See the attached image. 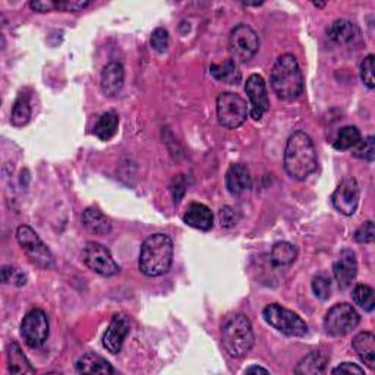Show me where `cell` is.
Returning <instances> with one entry per match:
<instances>
[{
	"mask_svg": "<svg viewBox=\"0 0 375 375\" xmlns=\"http://www.w3.org/2000/svg\"><path fill=\"white\" fill-rule=\"evenodd\" d=\"M285 171L295 180H305L316 168L314 142L304 130L293 133L285 148Z\"/></svg>",
	"mask_w": 375,
	"mask_h": 375,
	"instance_id": "cell-1",
	"label": "cell"
},
{
	"mask_svg": "<svg viewBox=\"0 0 375 375\" xmlns=\"http://www.w3.org/2000/svg\"><path fill=\"white\" fill-rule=\"evenodd\" d=\"M173 262V242L164 233L149 235L141 245L138 269L147 277L166 274Z\"/></svg>",
	"mask_w": 375,
	"mask_h": 375,
	"instance_id": "cell-2",
	"label": "cell"
},
{
	"mask_svg": "<svg viewBox=\"0 0 375 375\" xmlns=\"http://www.w3.org/2000/svg\"><path fill=\"white\" fill-rule=\"evenodd\" d=\"M270 84L276 96L292 102L304 92V75L293 54H281L270 72Z\"/></svg>",
	"mask_w": 375,
	"mask_h": 375,
	"instance_id": "cell-3",
	"label": "cell"
},
{
	"mask_svg": "<svg viewBox=\"0 0 375 375\" xmlns=\"http://www.w3.org/2000/svg\"><path fill=\"white\" fill-rule=\"evenodd\" d=\"M254 330L250 318L243 314L229 315L221 324V343L232 358H243L254 346Z\"/></svg>",
	"mask_w": 375,
	"mask_h": 375,
	"instance_id": "cell-4",
	"label": "cell"
},
{
	"mask_svg": "<svg viewBox=\"0 0 375 375\" xmlns=\"http://www.w3.org/2000/svg\"><path fill=\"white\" fill-rule=\"evenodd\" d=\"M262 318L270 327L290 337H302L308 333V324L301 316L278 304H270L262 309Z\"/></svg>",
	"mask_w": 375,
	"mask_h": 375,
	"instance_id": "cell-5",
	"label": "cell"
},
{
	"mask_svg": "<svg viewBox=\"0 0 375 375\" xmlns=\"http://www.w3.org/2000/svg\"><path fill=\"white\" fill-rule=\"evenodd\" d=\"M248 104L236 92H221L217 97V119L226 129H238L247 122Z\"/></svg>",
	"mask_w": 375,
	"mask_h": 375,
	"instance_id": "cell-6",
	"label": "cell"
},
{
	"mask_svg": "<svg viewBox=\"0 0 375 375\" xmlns=\"http://www.w3.org/2000/svg\"><path fill=\"white\" fill-rule=\"evenodd\" d=\"M259 49V37L247 24L236 25L229 35V53L236 63H247Z\"/></svg>",
	"mask_w": 375,
	"mask_h": 375,
	"instance_id": "cell-7",
	"label": "cell"
},
{
	"mask_svg": "<svg viewBox=\"0 0 375 375\" xmlns=\"http://www.w3.org/2000/svg\"><path fill=\"white\" fill-rule=\"evenodd\" d=\"M16 240L35 266L46 270L54 267V259L50 250L30 226L23 224V226L16 229Z\"/></svg>",
	"mask_w": 375,
	"mask_h": 375,
	"instance_id": "cell-8",
	"label": "cell"
},
{
	"mask_svg": "<svg viewBox=\"0 0 375 375\" xmlns=\"http://www.w3.org/2000/svg\"><path fill=\"white\" fill-rule=\"evenodd\" d=\"M359 321L361 316L356 309L352 305L342 302L328 309L324 318V328L333 337H342L358 327Z\"/></svg>",
	"mask_w": 375,
	"mask_h": 375,
	"instance_id": "cell-9",
	"label": "cell"
},
{
	"mask_svg": "<svg viewBox=\"0 0 375 375\" xmlns=\"http://www.w3.org/2000/svg\"><path fill=\"white\" fill-rule=\"evenodd\" d=\"M49 331H50L49 316L43 309L34 308L30 312H27L21 323V336L24 342L31 349L42 348L47 340Z\"/></svg>",
	"mask_w": 375,
	"mask_h": 375,
	"instance_id": "cell-10",
	"label": "cell"
},
{
	"mask_svg": "<svg viewBox=\"0 0 375 375\" xmlns=\"http://www.w3.org/2000/svg\"><path fill=\"white\" fill-rule=\"evenodd\" d=\"M82 261L90 270L104 277L116 276L121 271V267L111 257L110 251L99 242L87 243L82 251Z\"/></svg>",
	"mask_w": 375,
	"mask_h": 375,
	"instance_id": "cell-11",
	"label": "cell"
},
{
	"mask_svg": "<svg viewBox=\"0 0 375 375\" xmlns=\"http://www.w3.org/2000/svg\"><path fill=\"white\" fill-rule=\"evenodd\" d=\"M361 190L355 178H346L331 195L333 207L343 216H353L359 205Z\"/></svg>",
	"mask_w": 375,
	"mask_h": 375,
	"instance_id": "cell-12",
	"label": "cell"
},
{
	"mask_svg": "<svg viewBox=\"0 0 375 375\" xmlns=\"http://www.w3.org/2000/svg\"><path fill=\"white\" fill-rule=\"evenodd\" d=\"M245 92L251 102V116L255 121H259L270 109L269 91L264 78L261 75H251L245 82Z\"/></svg>",
	"mask_w": 375,
	"mask_h": 375,
	"instance_id": "cell-13",
	"label": "cell"
},
{
	"mask_svg": "<svg viewBox=\"0 0 375 375\" xmlns=\"http://www.w3.org/2000/svg\"><path fill=\"white\" fill-rule=\"evenodd\" d=\"M130 331L129 316L125 314H115L113 318L103 336V346L110 353H119L122 350L123 342Z\"/></svg>",
	"mask_w": 375,
	"mask_h": 375,
	"instance_id": "cell-14",
	"label": "cell"
},
{
	"mask_svg": "<svg viewBox=\"0 0 375 375\" xmlns=\"http://www.w3.org/2000/svg\"><path fill=\"white\" fill-rule=\"evenodd\" d=\"M333 274L342 290L348 289L358 274V261L352 250H343L333 264Z\"/></svg>",
	"mask_w": 375,
	"mask_h": 375,
	"instance_id": "cell-15",
	"label": "cell"
},
{
	"mask_svg": "<svg viewBox=\"0 0 375 375\" xmlns=\"http://www.w3.org/2000/svg\"><path fill=\"white\" fill-rule=\"evenodd\" d=\"M125 82V69L119 62H110L102 70L100 87L106 97H116Z\"/></svg>",
	"mask_w": 375,
	"mask_h": 375,
	"instance_id": "cell-16",
	"label": "cell"
},
{
	"mask_svg": "<svg viewBox=\"0 0 375 375\" xmlns=\"http://www.w3.org/2000/svg\"><path fill=\"white\" fill-rule=\"evenodd\" d=\"M251 186H252V178H251L250 168L242 163L230 164L229 171L226 173L228 191L232 195H240L243 192L250 191Z\"/></svg>",
	"mask_w": 375,
	"mask_h": 375,
	"instance_id": "cell-17",
	"label": "cell"
},
{
	"mask_svg": "<svg viewBox=\"0 0 375 375\" xmlns=\"http://www.w3.org/2000/svg\"><path fill=\"white\" fill-rule=\"evenodd\" d=\"M183 221L188 224V226H191L194 229L207 232V230L213 229L214 216L207 205L194 202L190 205V207H188V210L183 216Z\"/></svg>",
	"mask_w": 375,
	"mask_h": 375,
	"instance_id": "cell-18",
	"label": "cell"
},
{
	"mask_svg": "<svg viewBox=\"0 0 375 375\" xmlns=\"http://www.w3.org/2000/svg\"><path fill=\"white\" fill-rule=\"evenodd\" d=\"M352 348L369 369H375V336L372 333L362 331L356 334L352 340Z\"/></svg>",
	"mask_w": 375,
	"mask_h": 375,
	"instance_id": "cell-19",
	"label": "cell"
},
{
	"mask_svg": "<svg viewBox=\"0 0 375 375\" xmlns=\"http://www.w3.org/2000/svg\"><path fill=\"white\" fill-rule=\"evenodd\" d=\"M75 369L80 374H99L110 375L115 374V368L97 353H85L75 364Z\"/></svg>",
	"mask_w": 375,
	"mask_h": 375,
	"instance_id": "cell-20",
	"label": "cell"
},
{
	"mask_svg": "<svg viewBox=\"0 0 375 375\" xmlns=\"http://www.w3.org/2000/svg\"><path fill=\"white\" fill-rule=\"evenodd\" d=\"M328 39L336 44H349L358 39L359 28L349 20H337L327 30Z\"/></svg>",
	"mask_w": 375,
	"mask_h": 375,
	"instance_id": "cell-21",
	"label": "cell"
},
{
	"mask_svg": "<svg viewBox=\"0 0 375 375\" xmlns=\"http://www.w3.org/2000/svg\"><path fill=\"white\" fill-rule=\"evenodd\" d=\"M328 364V355L321 350H314L308 353L305 358L299 361L297 367L295 368V374L297 375H318L326 371Z\"/></svg>",
	"mask_w": 375,
	"mask_h": 375,
	"instance_id": "cell-22",
	"label": "cell"
},
{
	"mask_svg": "<svg viewBox=\"0 0 375 375\" xmlns=\"http://www.w3.org/2000/svg\"><path fill=\"white\" fill-rule=\"evenodd\" d=\"M82 224L94 235H109L111 230L110 220L96 207H88L82 213Z\"/></svg>",
	"mask_w": 375,
	"mask_h": 375,
	"instance_id": "cell-23",
	"label": "cell"
},
{
	"mask_svg": "<svg viewBox=\"0 0 375 375\" xmlns=\"http://www.w3.org/2000/svg\"><path fill=\"white\" fill-rule=\"evenodd\" d=\"M210 73L213 75L214 80L224 84L238 85L242 81V72L239 70L238 63L233 62L232 59H228L226 62L219 65H211Z\"/></svg>",
	"mask_w": 375,
	"mask_h": 375,
	"instance_id": "cell-24",
	"label": "cell"
},
{
	"mask_svg": "<svg viewBox=\"0 0 375 375\" xmlns=\"http://www.w3.org/2000/svg\"><path fill=\"white\" fill-rule=\"evenodd\" d=\"M8 368L11 374H35V368H32L16 342H12L8 349Z\"/></svg>",
	"mask_w": 375,
	"mask_h": 375,
	"instance_id": "cell-25",
	"label": "cell"
},
{
	"mask_svg": "<svg viewBox=\"0 0 375 375\" xmlns=\"http://www.w3.org/2000/svg\"><path fill=\"white\" fill-rule=\"evenodd\" d=\"M118 126H119V118L115 111H106V113H103L99 118L97 123L94 125L92 134L102 141H109L110 138L115 137Z\"/></svg>",
	"mask_w": 375,
	"mask_h": 375,
	"instance_id": "cell-26",
	"label": "cell"
},
{
	"mask_svg": "<svg viewBox=\"0 0 375 375\" xmlns=\"http://www.w3.org/2000/svg\"><path fill=\"white\" fill-rule=\"evenodd\" d=\"M297 250L289 242H278L270 252V262L274 267H288L295 262Z\"/></svg>",
	"mask_w": 375,
	"mask_h": 375,
	"instance_id": "cell-27",
	"label": "cell"
},
{
	"mask_svg": "<svg viewBox=\"0 0 375 375\" xmlns=\"http://www.w3.org/2000/svg\"><path fill=\"white\" fill-rule=\"evenodd\" d=\"M31 119V104L30 96L27 92H20V96L15 100L12 113H11V123L15 128L25 126Z\"/></svg>",
	"mask_w": 375,
	"mask_h": 375,
	"instance_id": "cell-28",
	"label": "cell"
},
{
	"mask_svg": "<svg viewBox=\"0 0 375 375\" xmlns=\"http://www.w3.org/2000/svg\"><path fill=\"white\" fill-rule=\"evenodd\" d=\"M361 133L359 129L356 126H345L342 128L339 133H337V137L334 140L333 147L336 149H339V152H346V149H350L353 147H356L361 141Z\"/></svg>",
	"mask_w": 375,
	"mask_h": 375,
	"instance_id": "cell-29",
	"label": "cell"
},
{
	"mask_svg": "<svg viewBox=\"0 0 375 375\" xmlns=\"http://www.w3.org/2000/svg\"><path fill=\"white\" fill-rule=\"evenodd\" d=\"M353 302L367 312H372L375 308L374 289L368 285H356L352 290Z\"/></svg>",
	"mask_w": 375,
	"mask_h": 375,
	"instance_id": "cell-30",
	"label": "cell"
},
{
	"mask_svg": "<svg viewBox=\"0 0 375 375\" xmlns=\"http://www.w3.org/2000/svg\"><path fill=\"white\" fill-rule=\"evenodd\" d=\"M352 156L355 159H359L368 163H372L375 159V140L372 135L367 137L365 140H361L359 144L353 149Z\"/></svg>",
	"mask_w": 375,
	"mask_h": 375,
	"instance_id": "cell-31",
	"label": "cell"
},
{
	"mask_svg": "<svg viewBox=\"0 0 375 375\" xmlns=\"http://www.w3.org/2000/svg\"><path fill=\"white\" fill-rule=\"evenodd\" d=\"M312 292L314 295L321 299V301H327L331 296V281L327 276L318 274L312 278Z\"/></svg>",
	"mask_w": 375,
	"mask_h": 375,
	"instance_id": "cell-32",
	"label": "cell"
},
{
	"mask_svg": "<svg viewBox=\"0 0 375 375\" xmlns=\"http://www.w3.org/2000/svg\"><path fill=\"white\" fill-rule=\"evenodd\" d=\"M2 281L5 285H12L21 288L27 283V276L12 266H4L2 267Z\"/></svg>",
	"mask_w": 375,
	"mask_h": 375,
	"instance_id": "cell-33",
	"label": "cell"
},
{
	"mask_svg": "<svg viewBox=\"0 0 375 375\" xmlns=\"http://www.w3.org/2000/svg\"><path fill=\"white\" fill-rule=\"evenodd\" d=\"M219 220L223 228L232 229L240 221V213L236 209L230 207V205H226V207H223L219 211Z\"/></svg>",
	"mask_w": 375,
	"mask_h": 375,
	"instance_id": "cell-34",
	"label": "cell"
},
{
	"mask_svg": "<svg viewBox=\"0 0 375 375\" xmlns=\"http://www.w3.org/2000/svg\"><path fill=\"white\" fill-rule=\"evenodd\" d=\"M374 54H368L361 63V80L367 85L368 90H374L375 80H374Z\"/></svg>",
	"mask_w": 375,
	"mask_h": 375,
	"instance_id": "cell-35",
	"label": "cell"
},
{
	"mask_svg": "<svg viewBox=\"0 0 375 375\" xmlns=\"http://www.w3.org/2000/svg\"><path fill=\"white\" fill-rule=\"evenodd\" d=\"M374 239H375V228L372 220L365 221L362 226H359L358 230L355 232V240L358 243H374Z\"/></svg>",
	"mask_w": 375,
	"mask_h": 375,
	"instance_id": "cell-36",
	"label": "cell"
},
{
	"mask_svg": "<svg viewBox=\"0 0 375 375\" xmlns=\"http://www.w3.org/2000/svg\"><path fill=\"white\" fill-rule=\"evenodd\" d=\"M152 47L157 53H164L168 49V32L164 28H156L152 34Z\"/></svg>",
	"mask_w": 375,
	"mask_h": 375,
	"instance_id": "cell-37",
	"label": "cell"
},
{
	"mask_svg": "<svg viewBox=\"0 0 375 375\" xmlns=\"http://www.w3.org/2000/svg\"><path fill=\"white\" fill-rule=\"evenodd\" d=\"M90 6L87 0H56V11L62 12H80Z\"/></svg>",
	"mask_w": 375,
	"mask_h": 375,
	"instance_id": "cell-38",
	"label": "cell"
},
{
	"mask_svg": "<svg viewBox=\"0 0 375 375\" xmlns=\"http://www.w3.org/2000/svg\"><path fill=\"white\" fill-rule=\"evenodd\" d=\"M333 374H359L364 375V368L358 367L356 364H350V362H343L339 367H336L333 371Z\"/></svg>",
	"mask_w": 375,
	"mask_h": 375,
	"instance_id": "cell-39",
	"label": "cell"
},
{
	"mask_svg": "<svg viewBox=\"0 0 375 375\" xmlns=\"http://www.w3.org/2000/svg\"><path fill=\"white\" fill-rule=\"evenodd\" d=\"M30 8L35 12H40V13H46V12H51L56 11V0H44V2H31Z\"/></svg>",
	"mask_w": 375,
	"mask_h": 375,
	"instance_id": "cell-40",
	"label": "cell"
},
{
	"mask_svg": "<svg viewBox=\"0 0 375 375\" xmlns=\"http://www.w3.org/2000/svg\"><path fill=\"white\" fill-rule=\"evenodd\" d=\"M172 192H173L175 202L178 204V202L182 199V197L185 195V192H186V188H185V180H183V178H178V179H175V183L172 185Z\"/></svg>",
	"mask_w": 375,
	"mask_h": 375,
	"instance_id": "cell-41",
	"label": "cell"
},
{
	"mask_svg": "<svg viewBox=\"0 0 375 375\" xmlns=\"http://www.w3.org/2000/svg\"><path fill=\"white\" fill-rule=\"evenodd\" d=\"M258 372L269 374V369L267 368H262V367H258V365H252V367H248L245 369V374H258Z\"/></svg>",
	"mask_w": 375,
	"mask_h": 375,
	"instance_id": "cell-42",
	"label": "cell"
}]
</instances>
